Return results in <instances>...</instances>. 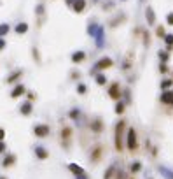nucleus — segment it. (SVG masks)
I'll use <instances>...</instances> for the list:
<instances>
[{
    "instance_id": "nucleus-1",
    "label": "nucleus",
    "mask_w": 173,
    "mask_h": 179,
    "mask_svg": "<svg viewBox=\"0 0 173 179\" xmlns=\"http://www.w3.org/2000/svg\"><path fill=\"white\" fill-rule=\"evenodd\" d=\"M122 128H124V121H119V125L115 127V148L121 149L122 144H121V139H122Z\"/></svg>"
},
{
    "instance_id": "nucleus-2",
    "label": "nucleus",
    "mask_w": 173,
    "mask_h": 179,
    "mask_svg": "<svg viewBox=\"0 0 173 179\" xmlns=\"http://www.w3.org/2000/svg\"><path fill=\"white\" fill-rule=\"evenodd\" d=\"M128 148L130 149L136 148V133H135V130L133 128L128 130Z\"/></svg>"
},
{
    "instance_id": "nucleus-3",
    "label": "nucleus",
    "mask_w": 173,
    "mask_h": 179,
    "mask_svg": "<svg viewBox=\"0 0 173 179\" xmlns=\"http://www.w3.org/2000/svg\"><path fill=\"white\" fill-rule=\"evenodd\" d=\"M47 133H49V127H46V125H37L35 127V135L37 137H44Z\"/></svg>"
},
{
    "instance_id": "nucleus-4",
    "label": "nucleus",
    "mask_w": 173,
    "mask_h": 179,
    "mask_svg": "<svg viewBox=\"0 0 173 179\" xmlns=\"http://www.w3.org/2000/svg\"><path fill=\"white\" fill-rule=\"evenodd\" d=\"M109 67H112V60L110 58H102L96 63V69H109Z\"/></svg>"
},
{
    "instance_id": "nucleus-5",
    "label": "nucleus",
    "mask_w": 173,
    "mask_h": 179,
    "mask_svg": "<svg viewBox=\"0 0 173 179\" xmlns=\"http://www.w3.org/2000/svg\"><path fill=\"white\" fill-rule=\"evenodd\" d=\"M161 100H163L164 104H173V91H164L163 95H161Z\"/></svg>"
},
{
    "instance_id": "nucleus-6",
    "label": "nucleus",
    "mask_w": 173,
    "mask_h": 179,
    "mask_svg": "<svg viewBox=\"0 0 173 179\" xmlns=\"http://www.w3.org/2000/svg\"><path fill=\"white\" fill-rule=\"evenodd\" d=\"M84 7H86V2H84V0H75V2H73V9H75V12H82Z\"/></svg>"
},
{
    "instance_id": "nucleus-7",
    "label": "nucleus",
    "mask_w": 173,
    "mask_h": 179,
    "mask_svg": "<svg viewBox=\"0 0 173 179\" xmlns=\"http://www.w3.org/2000/svg\"><path fill=\"white\" fill-rule=\"evenodd\" d=\"M23 93H25V86H23V84H18L16 88L12 90V93H10V95L16 99V97H19V95H23Z\"/></svg>"
},
{
    "instance_id": "nucleus-8",
    "label": "nucleus",
    "mask_w": 173,
    "mask_h": 179,
    "mask_svg": "<svg viewBox=\"0 0 173 179\" xmlns=\"http://www.w3.org/2000/svg\"><path fill=\"white\" fill-rule=\"evenodd\" d=\"M145 14H147V21H149L151 25H154V21H156V16H154V11L151 9V7H147V12H145Z\"/></svg>"
},
{
    "instance_id": "nucleus-9",
    "label": "nucleus",
    "mask_w": 173,
    "mask_h": 179,
    "mask_svg": "<svg viewBox=\"0 0 173 179\" xmlns=\"http://www.w3.org/2000/svg\"><path fill=\"white\" fill-rule=\"evenodd\" d=\"M30 112H31V104L30 102H25L21 105V114H30Z\"/></svg>"
},
{
    "instance_id": "nucleus-10",
    "label": "nucleus",
    "mask_w": 173,
    "mask_h": 179,
    "mask_svg": "<svg viewBox=\"0 0 173 179\" xmlns=\"http://www.w3.org/2000/svg\"><path fill=\"white\" fill-rule=\"evenodd\" d=\"M109 93H110V97H112V99H117V97H119V86H117V84H114V86H110V90H109Z\"/></svg>"
},
{
    "instance_id": "nucleus-11",
    "label": "nucleus",
    "mask_w": 173,
    "mask_h": 179,
    "mask_svg": "<svg viewBox=\"0 0 173 179\" xmlns=\"http://www.w3.org/2000/svg\"><path fill=\"white\" fill-rule=\"evenodd\" d=\"M25 32H28V25L26 23H19L16 27V33H25Z\"/></svg>"
},
{
    "instance_id": "nucleus-12",
    "label": "nucleus",
    "mask_w": 173,
    "mask_h": 179,
    "mask_svg": "<svg viewBox=\"0 0 173 179\" xmlns=\"http://www.w3.org/2000/svg\"><path fill=\"white\" fill-rule=\"evenodd\" d=\"M84 56H86V55H84L82 51H77V53H75V55L72 56V60H73V61L77 63V61H82V60H84Z\"/></svg>"
},
{
    "instance_id": "nucleus-13",
    "label": "nucleus",
    "mask_w": 173,
    "mask_h": 179,
    "mask_svg": "<svg viewBox=\"0 0 173 179\" xmlns=\"http://www.w3.org/2000/svg\"><path fill=\"white\" fill-rule=\"evenodd\" d=\"M68 169H70L73 174H77V176H79V174H82V169L79 167V165H75V163H70V165H68Z\"/></svg>"
},
{
    "instance_id": "nucleus-14",
    "label": "nucleus",
    "mask_w": 173,
    "mask_h": 179,
    "mask_svg": "<svg viewBox=\"0 0 173 179\" xmlns=\"http://www.w3.org/2000/svg\"><path fill=\"white\" fill-rule=\"evenodd\" d=\"M35 151H37V156H39V158H47V151L44 148H37Z\"/></svg>"
},
{
    "instance_id": "nucleus-15",
    "label": "nucleus",
    "mask_w": 173,
    "mask_h": 179,
    "mask_svg": "<svg viewBox=\"0 0 173 179\" xmlns=\"http://www.w3.org/2000/svg\"><path fill=\"white\" fill-rule=\"evenodd\" d=\"M12 162H14V156H7V158L4 160V167H10Z\"/></svg>"
},
{
    "instance_id": "nucleus-16",
    "label": "nucleus",
    "mask_w": 173,
    "mask_h": 179,
    "mask_svg": "<svg viewBox=\"0 0 173 179\" xmlns=\"http://www.w3.org/2000/svg\"><path fill=\"white\" fill-rule=\"evenodd\" d=\"M9 32V27L7 25H0V35H5Z\"/></svg>"
},
{
    "instance_id": "nucleus-17",
    "label": "nucleus",
    "mask_w": 173,
    "mask_h": 179,
    "mask_svg": "<svg viewBox=\"0 0 173 179\" xmlns=\"http://www.w3.org/2000/svg\"><path fill=\"white\" fill-rule=\"evenodd\" d=\"M122 111H124V104H121V102H119V104L115 105V112H117V114H121Z\"/></svg>"
},
{
    "instance_id": "nucleus-18",
    "label": "nucleus",
    "mask_w": 173,
    "mask_h": 179,
    "mask_svg": "<svg viewBox=\"0 0 173 179\" xmlns=\"http://www.w3.org/2000/svg\"><path fill=\"white\" fill-rule=\"evenodd\" d=\"M161 86H163V88H170V86H172V81H170V79L163 81V84H161Z\"/></svg>"
},
{
    "instance_id": "nucleus-19",
    "label": "nucleus",
    "mask_w": 173,
    "mask_h": 179,
    "mask_svg": "<svg viewBox=\"0 0 173 179\" xmlns=\"http://www.w3.org/2000/svg\"><path fill=\"white\" fill-rule=\"evenodd\" d=\"M96 83H98V84H105V77H103V76H98V77H96Z\"/></svg>"
},
{
    "instance_id": "nucleus-20",
    "label": "nucleus",
    "mask_w": 173,
    "mask_h": 179,
    "mask_svg": "<svg viewBox=\"0 0 173 179\" xmlns=\"http://www.w3.org/2000/svg\"><path fill=\"white\" fill-rule=\"evenodd\" d=\"M131 170H133V172H136V170H140V163H138V162H136V163H133Z\"/></svg>"
},
{
    "instance_id": "nucleus-21",
    "label": "nucleus",
    "mask_w": 173,
    "mask_h": 179,
    "mask_svg": "<svg viewBox=\"0 0 173 179\" xmlns=\"http://www.w3.org/2000/svg\"><path fill=\"white\" fill-rule=\"evenodd\" d=\"M166 21H168V25H173V12H172V14H168Z\"/></svg>"
},
{
    "instance_id": "nucleus-22",
    "label": "nucleus",
    "mask_w": 173,
    "mask_h": 179,
    "mask_svg": "<svg viewBox=\"0 0 173 179\" xmlns=\"http://www.w3.org/2000/svg\"><path fill=\"white\" fill-rule=\"evenodd\" d=\"M112 172H114V169L110 167V169L107 170V174H105V179H109V177H110V176H112Z\"/></svg>"
},
{
    "instance_id": "nucleus-23",
    "label": "nucleus",
    "mask_w": 173,
    "mask_h": 179,
    "mask_svg": "<svg viewBox=\"0 0 173 179\" xmlns=\"http://www.w3.org/2000/svg\"><path fill=\"white\" fill-rule=\"evenodd\" d=\"M164 39H166V42H168V44H173V35H166Z\"/></svg>"
},
{
    "instance_id": "nucleus-24",
    "label": "nucleus",
    "mask_w": 173,
    "mask_h": 179,
    "mask_svg": "<svg viewBox=\"0 0 173 179\" xmlns=\"http://www.w3.org/2000/svg\"><path fill=\"white\" fill-rule=\"evenodd\" d=\"M79 93H84V91H86V86H84V84H79Z\"/></svg>"
},
{
    "instance_id": "nucleus-25",
    "label": "nucleus",
    "mask_w": 173,
    "mask_h": 179,
    "mask_svg": "<svg viewBox=\"0 0 173 179\" xmlns=\"http://www.w3.org/2000/svg\"><path fill=\"white\" fill-rule=\"evenodd\" d=\"M4 46H5V42H4V40L0 39V49H2V48H4Z\"/></svg>"
},
{
    "instance_id": "nucleus-26",
    "label": "nucleus",
    "mask_w": 173,
    "mask_h": 179,
    "mask_svg": "<svg viewBox=\"0 0 173 179\" xmlns=\"http://www.w3.org/2000/svg\"><path fill=\"white\" fill-rule=\"evenodd\" d=\"M2 139H4V130L0 128V140H2Z\"/></svg>"
},
{
    "instance_id": "nucleus-27",
    "label": "nucleus",
    "mask_w": 173,
    "mask_h": 179,
    "mask_svg": "<svg viewBox=\"0 0 173 179\" xmlns=\"http://www.w3.org/2000/svg\"><path fill=\"white\" fill-rule=\"evenodd\" d=\"M4 149H5V146H4V144H2V142H0V153H2V151H4Z\"/></svg>"
},
{
    "instance_id": "nucleus-28",
    "label": "nucleus",
    "mask_w": 173,
    "mask_h": 179,
    "mask_svg": "<svg viewBox=\"0 0 173 179\" xmlns=\"http://www.w3.org/2000/svg\"><path fill=\"white\" fill-rule=\"evenodd\" d=\"M67 2H68V4H73V2H75V0H67Z\"/></svg>"
},
{
    "instance_id": "nucleus-29",
    "label": "nucleus",
    "mask_w": 173,
    "mask_h": 179,
    "mask_svg": "<svg viewBox=\"0 0 173 179\" xmlns=\"http://www.w3.org/2000/svg\"><path fill=\"white\" fill-rule=\"evenodd\" d=\"M0 179H5V177H0Z\"/></svg>"
}]
</instances>
